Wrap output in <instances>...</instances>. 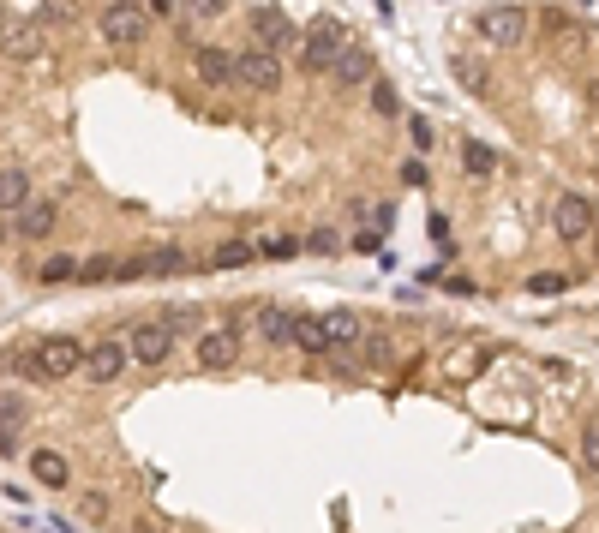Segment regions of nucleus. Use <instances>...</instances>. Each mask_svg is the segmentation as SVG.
I'll return each instance as SVG.
<instances>
[{"label":"nucleus","instance_id":"f257e3e1","mask_svg":"<svg viewBox=\"0 0 599 533\" xmlns=\"http://www.w3.org/2000/svg\"><path fill=\"white\" fill-rule=\"evenodd\" d=\"M84 342L78 336H42L18 366H6V372H24L30 384H60V378H72V372H84Z\"/></svg>","mask_w":599,"mask_h":533},{"label":"nucleus","instance_id":"f03ea898","mask_svg":"<svg viewBox=\"0 0 599 533\" xmlns=\"http://www.w3.org/2000/svg\"><path fill=\"white\" fill-rule=\"evenodd\" d=\"M348 42H354V36H348L342 18H312V24L300 30V54H294V60H300L306 78H324V72L348 54Z\"/></svg>","mask_w":599,"mask_h":533},{"label":"nucleus","instance_id":"7ed1b4c3","mask_svg":"<svg viewBox=\"0 0 599 533\" xmlns=\"http://www.w3.org/2000/svg\"><path fill=\"white\" fill-rule=\"evenodd\" d=\"M138 360H132V342L126 336H102V342H90V354H84V384H120V372H132Z\"/></svg>","mask_w":599,"mask_h":533},{"label":"nucleus","instance_id":"20e7f679","mask_svg":"<svg viewBox=\"0 0 599 533\" xmlns=\"http://www.w3.org/2000/svg\"><path fill=\"white\" fill-rule=\"evenodd\" d=\"M594 222H599V210L582 192H558V198H552V234H558L564 246H582V240L594 234Z\"/></svg>","mask_w":599,"mask_h":533},{"label":"nucleus","instance_id":"39448f33","mask_svg":"<svg viewBox=\"0 0 599 533\" xmlns=\"http://www.w3.org/2000/svg\"><path fill=\"white\" fill-rule=\"evenodd\" d=\"M234 84L252 90V96H270V90L282 84V54H270V48H246V54H234Z\"/></svg>","mask_w":599,"mask_h":533},{"label":"nucleus","instance_id":"423d86ee","mask_svg":"<svg viewBox=\"0 0 599 533\" xmlns=\"http://www.w3.org/2000/svg\"><path fill=\"white\" fill-rule=\"evenodd\" d=\"M126 342H132V360H138V366H168V354H174V324H168V318H138V324L126 330Z\"/></svg>","mask_w":599,"mask_h":533},{"label":"nucleus","instance_id":"0eeeda50","mask_svg":"<svg viewBox=\"0 0 599 533\" xmlns=\"http://www.w3.org/2000/svg\"><path fill=\"white\" fill-rule=\"evenodd\" d=\"M150 36V12L144 6H108L102 12V42L108 48H138Z\"/></svg>","mask_w":599,"mask_h":533},{"label":"nucleus","instance_id":"6e6552de","mask_svg":"<svg viewBox=\"0 0 599 533\" xmlns=\"http://www.w3.org/2000/svg\"><path fill=\"white\" fill-rule=\"evenodd\" d=\"M480 30H486L492 48H522V42H528V12H522V6H492V12L480 18Z\"/></svg>","mask_w":599,"mask_h":533},{"label":"nucleus","instance_id":"1a4fd4ad","mask_svg":"<svg viewBox=\"0 0 599 533\" xmlns=\"http://www.w3.org/2000/svg\"><path fill=\"white\" fill-rule=\"evenodd\" d=\"M240 360V330L234 324H216V330H198V366L204 372H222Z\"/></svg>","mask_w":599,"mask_h":533},{"label":"nucleus","instance_id":"9d476101","mask_svg":"<svg viewBox=\"0 0 599 533\" xmlns=\"http://www.w3.org/2000/svg\"><path fill=\"white\" fill-rule=\"evenodd\" d=\"M54 228H60V204H54V198H42V192H36V198L12 216V234H18V240H48Z\"/></svg>","mask_w":599,"mask_h":533},{"label":"nucleus","instance_id":"9b49d317","mask_svg":"<svg viewBox=\"0 0 599 533\" xmlns=\"http://www.w3.org/2000/svg\"><path fill=\"white\" fill-rule=\"evenodd\" d=\"M180 270H186V252H180V246H150V252L126 258L120 282H132V276H180Z\"/></svg>","mask_w":599,"mask_h":533},{"label":"nucleus","instance_id":"f8f14e48","mask_svg":"<svg viewBox=\"0 0 599 533\" xmlns=\"http://www.w3.org/2000/svg\"><path fill=\"white\" fill-rule=\"evenodd\" d=\"M252 30H258V48H270V54H282V48H294V42H300L294 18H288V12H276V6L252 12Z\"/></svg>","mask_w":599,"mask_h":533},{"label":"nucleus","instance_id":"ddd939ff","mask_svg":"<svg viewBox=\"0 0 599 533\" xmlns=\"http://www.w3.org/2000/svg\"><path fill=\"white\" fill-rule=\"evenodd\" d=\"M30 198H36V174L18 168V162H6V168H0V216H18Z\"/></svg>","mask_w":599,"mask_h":533},{"label":"nucleus","instance_id":"4468645a","mask_svg":"<svg viewBox=\"0 0 599 533\" xmlns=\"http://www.w3.org/2000/svg\"><path fill=\"white\" fill-rule=\"evenodd\" d=\"M252 330H258L264 348H294V312H282V306H258Z\"/></svg>","mask_w":599,"mask_h":533},{"label":"nucleus","instance_id":"2eb2a0df","mask_svg":"<svg viewBox=\"0 0 599 533\" xmlns=\"http://www.w3.org/2000/svg\"><path fill=\"white\" fill-rule=\"evenodd\" d=\"M324 336H330V354H354L360 336H366V324L354 312H324Z\"/></svg>","mask_w":599,"mask_h":533},{"label":"nucleus","instance_id":"dca6fc26","mask_svg":"<svg viewBox=\"0 0 599 533\" xmlns=\"http://www.w3.org/2000/svg\"><path fill=\"white\" fill-rule=\"evenodd\" d=\"M30 474H36V486H48V492H66V486H72V468H66L60 450H30Z\"/></svg>","mask_w":599,"mask_h":533},{"label":"nucleus","instance_id":"f3484780","mask_svg":"<svg viewBox=\"0 0 599 533\" xmlns=\"http://www.w3.org/2000/svg\"><path fill=\"white\" fill-rule=\"evenodd\" d=\"M192 72L222 90V84H234V54H228V48H198V54H192Z\"/></svg>","mask_w":599,"mask_h":533},{"label":"nucleus","instance_id":"a211bd4d","mask_svg":"<svg viewBox=\"0 0 599 533\" xmlns=\"http://www.w3.org/2000/svg\"><path fill=\"white\" fill-rule=\"evenodd\" d=\"M330 78H336V84H342V90H360V84H372V54H366V48H354V42H348V54H342V60H336V66H330Z\"/></svg>","mask_w":599,"mask_h":533},{"label":"nucleus","instance_id":"6ab92c4d","mask_svg":"<svg viewBox=\"0 0 599 533\" xmlns=\"http://www.w3.org/2000/svg\"><path fill=\"white\" fill-rule=\"evenodd\" d=\"M0 54L6 60H36L42 54V30L36 24H6L0 30Z\"/></svg>","mask_w":599,"mask_h":533},{"label":"nucleus","instance_id":"aec40b11","mask_svg":"<svg viewBox=\"0 0 599 533\" xmlns=\"http://www.w3.org/2000/svg\"><path fill=\"white\" fill-rule=\"evenodd\" d=\"M354 360H360V366H372V372H390L402 354H396V342H390V336L366 330V336H360V348H354Z\"/></svg>","mask_w":599,"mask_h":533},{"label":"nucleus","instance_id":"412c9836","mask_svg":"<svg viewBox=\"0 0 599 533\" xmlns=\"http://www.w3.org/2000/svg\"><path fill=\"white\" fill-rule=\"evenodd\" d=\"M294 348L312 354V360H336V354H330V336H324V318H294Z\"/></svg>","mask_w":599,"mask_h":533},{"label":"nucleus","instance_id":"4be33fe9","mask_svg":"<svg viewBox=\"0 0 599 533\" xmlns=\"http://www.w3.org/2000/svg\"><path fill=\"white\" fill-rule=\"evenodd\" d=\"M252 258H258V240H222L204 264H210V270H240V264H252Z\"/></svg>","mask_w":599,"mask_h":533},{"label":"nucleus","instance_id":"5701e85b","mask_svg":"<svg viewBox=\"0 0 599 533\" xmlns=\"http://www.w3.org/2000/svg\"><path fill=\"white\" fill-rule=\"evenodd\" d=\"M480 360H486V348H480V342H462V348H450V354H444L450 378H474V372H480Z\"/></svg>","mask_w":599,"mask_h":533},{"label":"nucleus","instance_id":"b1692460","mask_svg":"<svg viewBox=\"0 0 599 533\" xmlns=\"http://www.w3.org/2000/svg\"><path fill=\"white\" fill-rule=\"evenodd\" d=\"M456 78H462V90H474V96H486V60L480 54H456Z\"/></svg>","mask_w":599,"mask_h":533},{"label":"nucleus","instance_id":"393cba45","mask_svg":"<svg viewBox=\"0 0 599 533\" xmlns=\"http://www.w3.org/2000/svg\"><path fill=\"white\" fill-rule=\"evenodd\" d=\"M462 162H468V174H474V180H486V174H498V150H486V144H474V138L462 144Z\"/></svg>","mask_w":599,"mask_h":533},{"label":"nucleus","instance_id":"a878e982","mask_svg":"<svg viewBox=\"0 0 599 533\" xmlns=\"http://www.w3.org/2000/svg\"><path fill=\"white\" fill-rule=\"evenodd\" d=\"M78 270H84L78 258H48V264L36 270V282H42V288H60V282H78Z\"/></svg>","mask_w":599,"mask_h":533},{"label":"nucleus","instance_id":"bb28decb","mask_svg":"<svg viewBox=\"0 0 599 533\" xmlns=\"http://www.w3.org/2000/svg\"><path fill=\"white\" fill-rule=\"evenodd\" d=\"M216 12H228V0H180V18H186V24H210Z\"/></svg>","mask_w":599,"mask_h":533},{"label":"nucleus","instance_id":"cd10ccee","mask_svg":"<svg viewBox=\"0 0 599 533\" xmlns=\"http://www.w3.org/2000/svg\"><path fill=\"white\" fill-rule=\"evenodd\" d=\"M372 108H378L384 120H396V114H402V102H396V90H390L384 78H372Z\"/></svg>","mask_w":599,"mask_h":533},{"label":"nucleus","instance_id":"c85d7f7f","mask_svg":"<svg viewBox=\"0 0 599 533\" xmlns=\"http://www.w3.org/2000/svg\"><path fill=\"white\" fill-rule=\"evenodd\" d=\"M24 420H30V414H24V402H18V396H0V432H18Z\"/></svg>","mask_w":599,"mask_h":533},{"label":"nucleus","instance_id":"c756f323","mask_svg":"<svg viewBox=\"0 0 599 533\" xmlns=\"http://www.w3.org/2000/svg\"><path fill=\"white\" fill-rule=\"evenodd\" d=\"M582 462H588V474H599V420L582 426Z\"/></svg>","mask_w":599,"mask_h":533},{"label":"nucleus","instance_id":"7c9ffc66","mask_svg":"<svg viewBox=\"0 0 599 533\" xmlns=\"http://www.w3.org/2000/svg\"><path fill=\"white\" fill-rule=\"evenodd\" d=\"M288 252H300V240H288V234H270V240H258V258H288Z\"/></svg>","mask_w":599,"mask_h":533},{"label":"nucleus","instance_id":"2f4dec72","mask_svg":"<svg viewBox=\"0 0 599 533\" xmlns=\"http://www.w3.org/2000/svg\"><path fill=\"white\" fill-rule=\"evenodd\" d=\"M408 132H414V144H420V150L432 144V120H426V114H414V120H408Z\"/></svg>","mask_w":599,"mask_h":533},{"label":"nucleus","instance_id":"473e14b6","mask_svg":"<svg viewBox=\"0 0 599 533\" xmlns=\"http://www.w3.org/2000/svg\"><path fill=\"white\" fill-rule=\"evenodd\" d=\"M84 516H90V522H108V498H102V492H90V498H84Z\"/></svg>","mask_w":599,"mask_h":533},{"label":"nucleus","instance_id":"72a5a7b5","mask_svg":"<svg viewBox=\"0 0 599 533\" xmlns=\"http://www.w3.org/2000/svg\"><path fill=\"white\" fill-rule=\"evenodd\" d=\"M150 18H180V0H144Z\"/></svg>","mask_w":599,"mask_h":533},{"label":"nucleus","instance_id":"f704fd0d","mask_svg":"<svg viewBox=\"0 0 599 533\" xmlns=\"http://www.w3.org/2000/svg\"><path fill=\"white\" fill-rule=\"evenodd\" d=\"M558 288H564V276H534L528 282V294H558Z\"/></svg>","mask_w":599,"mask_h":533},{"label":"nucleus","instance_id":"c9c22d12","mask_svg":"<svg viewBox=\"0 0 599 533\" xmlns=\"http://www.w3.org/2000/svg\"><path fill=\"white\" fill-rule=\"evenodd\" d=\"M402 180H408V186H426V162H402Z\"/></svg>","mask_w":599,"mask_h":533},{"label":"nucleus","instance_id":"e433bc0d","mask_svg":"<svg viewBox=\"0 0 599 533\" xmlns=\"http://www.w3.org/2000/svg\"><path fill=\"white\" fill-rule=\"evenodd\" d=\"M306 246H312V252H336V234H330V228H318V234H312Z\"/></svg>","mask_w":599,"mask_h":533},{"label":"nucleus","instance_id":"4c0bfd02","mask_svg":"<svg viewBox=\"0 0 599 533\" xmlns=\"http://www.w3.org/2000/svg\"><path fill=\"white\" fill-rule=\"evenodd\" d=\"M588 108H594V114H599V78H594V84H588Z\"/></svg>","mask_w":599,"mask_h":533},{"label":"nucleus","instance_id":"58836bf2","mask_svg":"<svg viewBox=\"0 0 599 533\" xmlns=\"http://www.w3.org/2000/svg\"><path fill=\"white\" fill-rule=\"evenodd\" d=\"M138 533H168L162 522H138Z\"/></svg>","mask_w":599,"mask_h":533},{"label":"nucleus","instance_id":"ea45409f","mask_svg":"<svg viewBox=\"0 0 599 533\" xmlns=\"http://www.w3.org/2000/svg\"><path fill=\"white\" fill-rule=\"evenodd\" d=\"M588 246H594V252H599V222H594V234H588Z\"/></svg>","mask_w":599,"mask_h":533},{"label":"nucleus","instance_id":"a19ab883","mask_svg":"<svg viewBox=\"0 0 599 533\" xmlns=\"http://www.w3.org/2000/svg\"><path fill=\"white\" fill-rule=\"evenodd\" d=\"M0 240H6V228H0Z\"/></svg>","mask_w":599,"mask_h":533}]
</instances>
